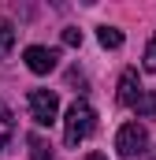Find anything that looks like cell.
Returning a JSON list of instances; mask_svg holds the SVG:
<instances>
[{"instance_id":"11","label":"cell","mask_w":156,"mask_h":160,"mask_svg":"<svg viewBox=\"0 0 156 160\" xmlns=\"http://www.w3.org/2000/svg\"><path fill=\"white\" fill-rule=\"evenodd\" d=\"M63 45H71V48H78V45H82V30H75V26H67V30H63Z\"/></svg>"},{"instance_id":"1","label":"cell","mask_w":156,"mask_h":160,"mask_svg":"<svg viewBox=\"0 0 156 160\" xmlns=\"http://www.w3.org/2000/svg\"><path fill=\"white\" fill-rule=\"evenodd\" d=\"M93 127H97V116H93V108H89V101H75L71 108H67V119H63V142L78 149L89 134H93Z\"/></svg>"},{"instance_id":"5","label":"cell","mask_w":156,"mask_h":160,"mask_svg":"<svg viewBox=\"0 0 156 160\" xmlns=\"http://www.w3.org/2000/svg\"><path fill=\"white\" fill-rule=\"evenodd\" d=\"M141 82H138V71L134 67H126L123 75H119V104H126V108H134L138 101H141Z\"/></svg>"},{"instance_id":"6","label":"cell","mask_w":156,"mask_h":160,"mask_svg":"<svg viewBox=\"0 0 156 160\" xmlns=\"http://www.w3.org/2000/svg\"><path fill=\"white\" fill-rule=\"evenodd\" d=\"M15 48V22L0 19V60H7V52Z\"/></svg>"},{"instance_id":"3","label":"cell","mask_w":156,"mask_h":160,"mask_svg":"<svg viewBox=\"0 0 156 160\" xmlns=\"http://www.w3.org/2000/svg\"><path fill=\"white\" fill-rule=\"evenodd\" d=\"M145 145H149V130H145L141 123H123V127L115 130V149H119V157H141Z\"/></svg>"},{"instance_id":"12","label":"cell","mask_w":156,"mask_h":160,"mask_svg":"<svg viewBox=\"0 0 156 160\" xmlns=\"http://www.w3.org/2000/svg\"><path fill=\"white\" fill-rule=\"evenodd\" d=\"M82 160H108L104 153H89V157H82Z\"/></svg>"},{"instance_id":"10","label":"cell","mask_w":156,"mask_h":160,"mask_svg":"<svg viewBox=\"0 0 156 160\" xmlns=\"http://www.w3.org/2000/svg\"><path fill=\"white\" fill-rule=\"evenodd\" d=\"M11 134H15V123H11V112L0 104V149L11 142Z\"/></svg>"},{"instance_id":"9","label":"cell","mask_w":156,"mask_h":160,"mask_svg":"<svg viewBox=\"0 0 156 160\" xmlns=\"http://www.w3.org/2000/svg\"><path fill=\"white\" fill-rule=\"evenodd\" d=\"M97 41H100L104 48H119V45H123V30H115V26H100V30H97Z\"/></svg>"},{"instance_id":"4","label":"cell","mask_w":156,"mask_h":160,"mask_svg":"<svg viewBox=\"0 0 156 160\" xmlns=\"http://www.w3.org/2000/svg\"><path fill=\"white\" fill-rule=\"evenodd\" d=\"M22 60H26V67H30L34 75H48V71H56L60 52H56V48H45V45H30V48L22 52Z\"/></svg>"},{"instance_id":"2","label":"cell","mask_w":156,"mask_h":160,"mask_svg":"<svg viewBox=\"0 0 156 160\" xmlns=\"http://www.w3.org/2000/svg\"><path fill=\"white\" fill-rule=\"evenodd\" d=\"M26 104H30V119L37 127H52L60 116V97L52 89H30L26 93Z\"/></svg>"},{"instance_id":"8","label":"cell","mask_w":156,"mask_h":160,"mask_svg":"<svg viewBox=\"0 0 156 160\" xmlns=\"http://www.w3.org/2000/svg\"><path fill=\"white\" fill-rule=\"evenodd\" d=\"M134 112H138L141 119H153V116H156V93H153V89H145V93H141V101L134 104Z\"/></svg>"},{"instance_id":"7","label":"cell","mask_w":156,"mask_h":160,"mask_svg":"<svg viewBox=\"0 0 156 160\" xmlns=\"http://www.w3.org/2000/svg\"><path fill=\"white\" fill-rule=\"evenodd\" d=\"M30 160H52V145L41 134H30Z\"/></svg>"}]
</instances>
